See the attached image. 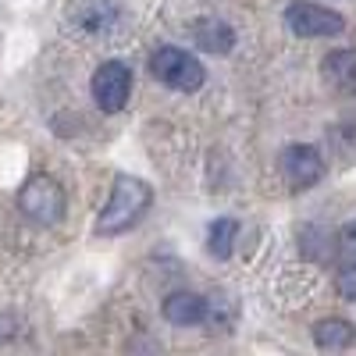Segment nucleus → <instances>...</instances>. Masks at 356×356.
<instances>
[{
  "mask_svg": "<svg viewBox=\"0 0 356 356\" xmlns=\"http://www.w3.org/2000/svg\"><path fill=\"white\" fill-rule=\"evenodd\" d=\"M154 203V189L132 175H118L111 186V200L104 203V211L97 218V235H122L143 221V214Z\"/></svg>",
  "mask_w": 356,
  "mask_h": 356,
  "instance_id": "obj_1",
  "label": "nucleus"
},
{
  "mask_svg": "<svg viewBox=\"0 0 356 356\" xmlns=\"http://www.w3.org/2000/svg\"><path fill=\"white\" fill-rule=\"evenodd\" d=\"M65 207H68V196L50 175H33L18 189V211L36 225H57L65 218Z\"/></svg>",
  "mask_w": 356,
  "mask_h": 356,
  "instance_id": "obj_2",
  "label": "nucleus"
},
{
  "mask_svg": "<svg viewBox=\"0 0 356 356\" xmlns=\"http://www.w3.org/2000/svg\"><path fill=\"white\" fill-rule=\"evenodd\" d=\"M150 72H154L157 82H164L168 89H178V93H196V89L203 86V79H207L203 65L196 61L189 50H178V47L154 50Z\"/></svg>",
  "mask_w": 356,
  "mask_h": 356,
  "instance_id": "obj_3",
  "label": "nucleus"
},
{
  "mask_svg": "<svg viewBox=\"0 0 356 356\" xmlns=\"http://www.w3.org/2000/svg\"><path fill=\"white\" fill-rule=\"evenodd\" d=\"M285 25L303 40H324V36H339L346 22L332 8L317 4V0H292L285 8Z\"/></svg>",
  "mask_w": 356,
  "mask_h": 356,
  "instance_id": "obj_4",
  "label": "nucleus"
},
{
  "mask_svg": "<svg viewBox=\"0 0 356 356\" xmlns=\"http://www.w3.org/2000/svg\"><path fill=\"white\" fill-rule=\"evenodd\" d=\"M93 100L104 114H118L125 104H129V93H132V72L122 65V61H104L93 75Z\"/></svg>",
  "mask_w": 356,
  "mask_h": 356,
  "instance_id": "obj_5",
  "label": "nucleus"
},
{
  "mask_svg": "<svg viewBox=\"0 0 356 356\" xmlns=\"http://www.w3.org/2000/svg\"><path fill=\"white\" fill-rule=\"evenodd\" d=\"M282 175L292 189H310L324 178V157L317 146H303V143H292L285 146L282 154Z\"/></svg>",
  "mask_w": 356,
  "mask_h": 356,
  "instance_id": "obj_6",
  "label": "nucleus"
},
{
  "mask_svg": "<svg viewBox=\"0 0 356 356\" xmlns=\"http://www.w3.org/2000/svg\"><path fill=\"white\" fill-rule=\"evenodd\" d=\"M164 317L178 328H193V324H203L211 317V307L200 292H171L164 300Z\"/></svg>",
  "mask_w": 356,
  "mask_h": 356,
  "instance_id": "obj_7",
  "label": "nucleus"
},
{
  "mask_svg": "<svg viewBox=\"0 0 356 356\" xmlns=\"http://www.w3.org/2000/svg\"><path fill=\"white\" fill-rule=\"evenodd\" d=\"M193 40L207 50V54H228L235 47V33L232 25L221 22V18H200L193 25Z\"/></svg>",
  "mask_w": 356,
  "mask_h": 356,
  "instance_id": "obj_8",
  "label": "nucleus"
},
{
  "mask_svg": "<svg viewBox=\"0 0 356 356\" xmlns=\"http://www.w3.org/2000/svg\"><path fill=\"white\" fill-rule=\"evenodd\" d=\"M314 342L324 353H339V349H349L356 342V328L342 317H324L314 324Z\"/></svg>",
  "mask_w": 356,
  "mask_h": 356,
  "instance_id": "obj_9",
  "label": "nucleus"
},
{
  "mask_svg": "<svg viewBox=\"0 0 356 356\" xmlns=\"http://www.w3.org/2000/svg\"><path fill=\"white\" fill-rule=\"evenodd\" d=\"M321 68H324V79H328L335 89L356 97V54L353 50H332L328 57H324Z\"/></svg>",
  "mask_w": 356,
  "mask_h": 356,
  "instance_id": "obj_10",
  "label": "nucleus"
},
{
  "mask_svg": "<svg viewBox=\"0 0 356 356\" xmlns=\"http://www.w3.org/2000/svg\"><path fill=\"white\" fill-rule=\"evenodd\" d=\"M235 235H239V221H232V218L214 221L211 232H207V250H211V257L228 260L232 257V246H235Z\"/></svg>",
  "mask_w": 356,
  "mask_h": 356,
  "instance_id": "obj_11",
  "label": "nucleus"
},
{
  "mask_svg": "<svg viewBox=\"0 0 356 356\" xmlns=\"http://www.w3.org/2000/svg\"><path fill=\"white\" fill-rule=\"evenodd\" d=\"M335 257L342 264H356V221L339 228V235H335Z\"/></svg>",
  "mask_w": 356,
  "mask_h": 356,
  "instance_id": "obj_12",
  "label": "nucleus"
},
{
  "mask_svg": "<svg viewBox=\"0 0 356 356\" xmlns=\"http://www.w3.org/2000/svg\"><path fill=\"white\" fill-rule=\"evenodd\" d=\"M339 296L342 300H353L356 303V264H342V271H339V282H335Z\"/></svg>",
  "mask_w": 356,
  "mask_h": 356,
  "instance_id": "obj_13",
  "label": "nucleus"
}]
</instances>
